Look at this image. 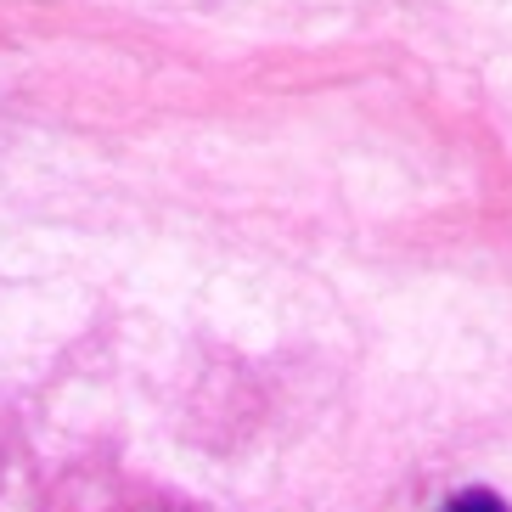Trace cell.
<instances>
[{"label":"cell","mask_w":512,"mask_h":512,"mask_svg":"<svg viewBox=\"0 0 512 512\" xmlns=\"http://www.w3.org/2000/svg\"><path fill=\"white\" fill-rule=\"evenodd\" d=\"M445 512H512V507L501 496H490V490H467V496H456Z\"/></svg>","instance_id":"1"}]
</instances>
